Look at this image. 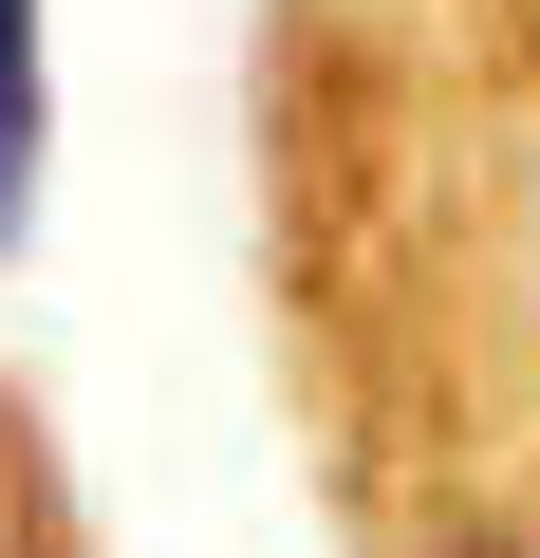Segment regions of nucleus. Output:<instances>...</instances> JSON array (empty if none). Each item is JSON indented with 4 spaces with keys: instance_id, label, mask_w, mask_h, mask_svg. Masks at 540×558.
Segmentation results:
<instances>
[{
    "instance_id": "obj_1",
    "label": "nucleus",
    "mask_w": 540,
    "mask_h": 558,
    "mask_svg": "<svg viewBox=\"0 0 540 558\" xmlns=\"http://www.w3.org/2000/svg\"><path fill=\"white\" fill-rule=\"evenodd\" d=\"M38 186V0H0V223Z\"/></svg>"
}]
</instances>
